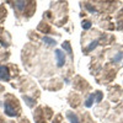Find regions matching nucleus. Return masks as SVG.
Segmentation results:
<instances>
[{
	"label": "nucleus",
	"mask_w": 123,
	"mask_h": 123,
	"mask_svg": "<svg viewBox=\"0 0 123 123\" xmlns=\"http://www.w3.org/2000/svg\"><path fill=\"white\" fill-rule=\"evenodd\" d=\"M18 107V104H17V101L16 100H12V101H6L5 102V112H6V115L7 116H16L18 115V112H20V108H15Z\"/></svg>",
	"instance_id": "1"
},
{
	"label": "nucleus",
	"mask_w": 123,
	"mask_h": 123,
	"mask_svg": "<svg viewBox=\"0 0 123 123\" xmlns=\"http://www.w3.org/2000/svg\"><path fill=\"white\" fill-rule=\"evenodd\" d=\"M55 57H57V64H58V67H63L64 63H65V55H64V53L62 52L60 49H57L55 50Z\"/></svg>",
	"instance_id": "2"
},
{
	"label": "nucleus",
	"mask_w": 123,
	"mask_h": 123,
	"mask_svg": "<svg viewBox=\"0 0 123 123\" xmlns=\"http://www.w3.org/2000/svg\"><path fill=\"white\" fill-rule=\"evenodd\" d=\"M0 80H10V73L6 67H0Z\"/></svg>",
	"instance_id": "3"
},
{
	"label": "nucleus",
	"mask_w": 123,
	"mask_h": 123,
	"mask_svg": "<svg viewBox=\"0 0 123 123\" xmlns=\"http://www.w3.org/2000/svg\"><path fill=\"white\" fill-rule=\"evenodd\" d=\"M68 117H70L69 119L71 121V123H79V119H78V117H76V116H73V115L70 113V112L68 113Z\"/></svg>",
	"instance_id": "4"
},
{
	"label": "nucleus",
	"mask_w": 123,
	"mask_h": 123,
	"mask_svg": "<svg viewBox=\"0 0 123 123\" xmlns=\"http://www.w3.org/2000/svg\"><path fill=\"white\" fill-rule=\"evenodd\" d=\"M83 27H84V30H89L91 27V22L90 21H83Z\"/></svg>",
	"instance_id": "5"
}]
</instances>
